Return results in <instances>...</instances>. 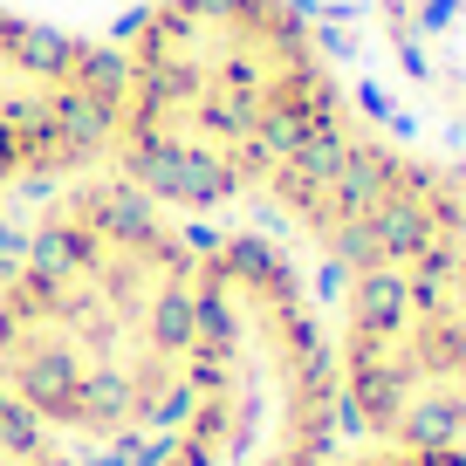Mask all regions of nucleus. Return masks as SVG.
<instances>
[{"label": "nucleus", "instance_id": "f257e3e1", "mask_svg": "<svg viewBox=\"0 0 466 466\" xmlns=\"http://www.w3.org/2000/svg\"><path fill=\"white\" fill-rule=\"evenodd\" d=\"M206 227L124 178L76 172L0 219V398L110 466L192 364Z\"/></svg>", "mask_w": 466, "mask_h": 466}, {"label": "nucleus", "instance_id": "f03ea898", "mask_svg": "<svg viewBox=\"0 0 466 466\" xmlns=\"http://www.w3.org/2000/svg\"><path fill=\"white\" fill-rule=\"evenodd\" d=\"M103 56V172L192 227H248L364 103L316 0H131Z\"/></svg>", "mask_w": 466, "mask_h": 466}, {"label": "nucleus", "instance_id": "7ed1b4c3", "mask_svg": "<svg viewBox=\"0 0 466 466\" xmlns=\"http://www.w3.org/2000/svg\"><path fill=\"white\" fill-rule=\"evenodd\" d=\"M322 281L261 227H206L192 364L110 466H329L343 452Z\"/></svg>", "mask_w": 466, "mask_h": 466}, {"label": "nucleus", "instance_id": "20e7f679", "mask_svg": "<svg viewBox=\"0 0 466 466\" xmlns=\"http://www.w3.org/2000/svg\"><path fill=\"white\" fill-rule=\"evenodd\" d=\"M350 446L466 439V233L322 281Z\"/></svg>", "mask_w": 466, "mask_h": 466}, {"label": "nucleus", "instance_id": "39448f33", "mask_svg": "<svg viewBox=\"0 0 466 466\" xmlns=\"http://www.w3.org/2000/svg\"><path fill=\"white\" fill-rule=\"evenodd\" d=\"M248 227L275 233L316 281H343L466 233V165L357 103L281 172Z\"/></svg>", "mask_w": 466, "mask_h": 466}, {"label": "nucleus", "instance_id": "423d86ee", "mask_svg": "<svg viewBox=\"0 0 466 466\" xmlns=\"http://www.w3.org/2000/svg\"><path fill=\"white\" fill-rule=\"evenodd\" d=\"M110 56L103 28L0 0V219L103 165Z\"/></svg>", "mask_w": 466, "mask_h": 466}, {"label": "nucleus", "instance_id": "0eeeda50", "mask_svg": "<svg viewBox=\"0 0 466 466\" xmlns=\"http://www.w3.org/2000/svg\"><path fill=\"white\" fill-rule=\"evenodd\" d=\"M0 466H96V460H83L69 439H56L48 425H35L21 405L0 398Z\"/></svg>", "mask_w": 466, "mask_h": 466}, {"label": "nucleus", "instance_id": "6e6552de", "mask_svg": "<svg viewBox=\"0 0 466 466\" xmlns=\"http://www.w3.org/2000/svg\"><path fill=\"white\" fill-rule=\"evenodd\" d=\"M329 466H466V439H452V446H343Z\"/></svg>", "mask_w": 466, "mask_h": 466}]
</instances>
